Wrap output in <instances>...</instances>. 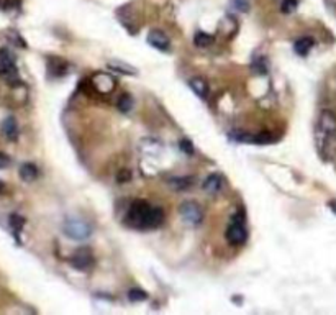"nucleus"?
I'll list each match as a JSON object with an SVG mask.
<instances>
[{
    "instance_id": "f8f14e48",
    "label": "nucleus",
    "mask_w": 336,
    "mask_h": 315,
    "mask_svg": "<svg viewBox=\"0 0 336 315\" xmlns=\"http://www.w3.org/2000/svg\"><path fill=\"white\" fill-rule=\"evenodd\" d=\"M314 45H315L314 38H309V36H305V38H298L295 43H293V49H295L297 54L307 56V54H309V51L314 48Z\"/></svg>"
},
{
    "instance_id": "412c9836",
    "label": "nucleus",
    "mask_w": 336,
    "mask_h": 315,
    "mask_svg": "<svg viewBox=\"0 0 336 315\" xmlns=\"http://www.w3.org/2000/svg\"><path fill=\"white\" fill-rule=\"evenodd\" d=\"M10 222H12V227L18 232V230L22 228V225H23V218H20L18 215H12V217H10Z\"/></svg>"
},
{
    "instance_id": "f03ea898",
    "label": "nucleus",
    "mask_w": 336,
    "mask_h": 315,
    "mask_svg": "<svg viewBox=\"0 0 336 315\" xmlns=\"http://www.w3.org/2000/svg\"><path fill=\"white\" fill-rule=\"evenodd\" d=\"M128 222L134 228H155L164 222V214L157 207L143 200H134L128 210Z\"/></svg>"
},
{
    "instance_id": "f257e3e1",
    "label": "nucleus",
    "mask_w": 336,
    "mask_h": 315,
    "mask_svg": "<svg viewBox=\"0 0 336 315\" xmlns=\"http://www.w3.org/2000/svg\"><path fill=\"white\" fill-rule=\"evenodd\" d=\"M316 145L325 158L336 154V115L331 110H323L316 128Z\"/></svg>"
},
{
    "instance_id": "1a4fd4ad",
    "label": "nucleus",
    "mask_w": 336,
    "mask_h": 315,
    "mask_svg": "<svg viewBox=\"0 0 336 315\" xmlns=\"http://www.w3.org/2000/svg\"><path fill=\"white\" fill-rule=\"evenodd\" d=\"M222 186H223V181L218 174H210L202 184L203 191L210 192V194H217V192L222 189Z\"/></svg>"
},
{
    "instance_id": "20e7f679",
    "label": "nucleus",
    "mask_w": 336,
    "mask_h": 315,
    "mask_svg": "<svg viewBox=\"0 0 336 315\" xmlns=\"http://www.w3.org/2000/svg\"><path fill=\"white\" fill-rule=\"evenodd\" d=\"M64 233L67 235L71 240H79V242H82V240H87L90 237L92 233V228L90 225L87 222H84V220H79V218H69L66 220V223H64Z\"/></svg>"
},
{
    "instance_id": "ddd939ff",
    "label": "nucleus",
    "mask_w": 336,
    "mask_h": 315,
    "mask_svg": "<svg viewBox=\"0 0 336 315\" xmlns=\"http://www.w3.org/2000/svg\"><path fill=\"white\" fill-rule=\"evenodd\" d=\"M20 177H22L23 181H26V182L35 181L36 177H38V168H36L35 164H31V163L22 164V168H20Z\"/></svg>"
},
{
    "instance_id": "9d476101",
    "label": "nucleus",
    "mask_w": 336,
    "mask_h": 315,
    "mask_svg": "<svg viewBox=\"0 0 336 315\" xmlns=\"http://www.w3.org/2000/svg\"><path fill=\"white\" fill-rule=\"evenodd\" d=\"M189 86H190V89H192V91L197 94L200 98H205V97L208 96V84H207V81H205V79H202V77H192L189 81Z\"/></svg>"
},
{
    "instance_id": "423d86ee",
    "label": "nucleus",
    "mask_w": 336,
    "mask_h": 315,
    "mask_svg": "<svg viewBox=\"0 0 336 315\" xmlns=\"http://www.w3.org/2000/svg\"><path fill=\"white\" fill-rule=\"evenodd\" d=\"M179 212L182 215V218L185 220L189 225H200L203 222V210L202 207L199 204H195V202H184L180 207H179Z\"/></svg>"
},
{
    "instance_id": "39448f33",
    "label": "nucleus",
    "mask_w": 336,
    "mask_h": 315,
    "mask_svg": "<svg viewBox=\"0 0 336 315\" xmlns=\"http://www.w3.org/2000/svg\"><path fill=\"white\" fill-rule=\"evenodd\" d=\"M246 240H248V232L245 228L243 218H235L226 230V242L231 246H241L246 243Z\"/></svg>"
},
{
    "instance_id": "9b49d317",
    "label": "nucleus",
    "mask_w": 336,
    "mask_h": 315,
    "mask_svg": "<svg viewBox=\"0 0 336 315\" xmlns=\"http://www.w3.org/2000/svg\"><path fill=\"white\" fill-rule=\"evenodd\" d=\"M2 131L8 140H12V142H15V140L18 138V125H17V121L13 117H8V119L3 120Z\"/></svg>"
},
{
    "instance_id": "0eeeda50",
    "label": "nucleus",
    "mask_w": 336,
    "mask_h": 315,
    "mask_svg": "<svg viewBox=\"0 0 336 315\" xmlns=\"http://www.w3.org/2000/svg\"><path fill=\"white\" fill-rule=\"evenodd\" d=\"M92 261L94 260H92V255L87 248H81V250H77L71 258V265L74 267H77V269H82V271L89 269V267L92 266Z\"/></svg>"
},
{
    "instance_id": "6ab92c4d",
    "label": "nucleus",
    "mask_w": 336,
    "mask_h": 315,
    "mask_svg": "<svg viewBox=\"0 0 336 315\" xmlns=\"http://www.w3.org/2000/svg\"><path fill=\"white\" fill-rule=\"evenodd\" d=\"M127 64H121V63H110V68L112 69H116V71H121L125 74H136V69L133 68H125Z\"/></svg>"
},
{
    "instance_id": "dca6fc26",
    "label": "nucleus",
    "mask_w": 336,
    "mask_h": 315,
    "mask_svg": "<svg viewBox=\"0 0 336 315\" xmlns=\"http://www.w3.org/2000/svg\"><path fill=\"white\" fill-rule=\"evenodd\" d=\"M192 184V179L190 177H177V179L171 181V186L176 187V189H187Z\"/></svg>"
},
{
    "instance_id": "a211bd4d",
    "label": "nucleus",
    "mask_w": 336,
    "mask_h": 315,
    "mask_svg": "<svg viewBox=\"0 0 336 315\" xmlns=\"http://www.w3.org/2000/svg\"><path fill=\"white\" fill-rule=\"evenodd\" d=\"M128 297L130 300H134V302H138V300H144L148 297L146 292H143V291H139V289H132L128 292Z\"/></svg>"
},
{
    "instance_id": "6e6552de",
    "label": "nucleus",
    "mask_w": 336,
    "mask_h": 315,
    "mask_svg": "<svg viewBox=\"0 0 336 315\" xmlns=\"http://www.w3.org/2000/svg\"><path fill=\"white\" fill-rule=\"evenodd\" d=\"M148 43L153 48L159 49V51H167L169 49V38L162 33L161 30H151L148 35Z\"/></svg>"
},
{
    "instance_id": "aec40b11",
    "label": "nucleus",
    "mask_w": 336,
    "mask_h": 315,
    "mask_svg": "<svg viewBox=\"0 0 336 315\" xmlns=\"http://www.w3.org/2000/svg\"><path fill=\"white\" fill-rule=\"evenodd\" d=\"M179 146H180V149H184V151H185V153H189V154H192V153H194L192 143H190V142H189V140H180Z\"/></svg>"
},
{
    "instance_id": "2eb2a0df",
    "label": "nucleus",
    "mask_w": 336,
    "mask_h": 315,
    "mask_svg": "<svg viewBox=\"0 0 336 315\" xmlns=\"http://www.w3.org/2000/svg\"><path fill=\"white\" fill-rule=\"evenodd\" d=\"M132 105H133V100H132V97H130L128 94H123V96L118 98V109L121 112H130Z\"/></svg>"
},
{
    "instance_id": "393cba45",
    "label": "nucleus",
    "mask_w": 336,
    "mask_h": 315,
    "mask_svg": "<svg viewBox=\"0 0 336 315\" xmlns=\"http://www.w3.org/2000/svg\"><path fill=\"white\" fill-rule=\"evenodd\" d=\"M0 191H3V182L0 181Z\"/></svg>"
},
{
    "instance_id": "f3484780",
    "label": "nucleus",
    "mask_w": 336,
    "mask_h": 315,
    "mask_svg": "<svg viewBox=\"0 0 336 315\" xmlns=\"http://www.w3.org/2000/svg\"><path fill=\"white\" fill-rule=\"evenodd\" d=\"M297 5H298L297 0H282L281 10H282V13H286V15H291V13L295 12Z\"/></svg>"
},
{
    "instance_id": "5701e85b",
    "label": "nucleus",
    "mask_w": 336,
    "mask_h": 315,
    "mask_svg": "<svg viewBox=\"0 0 336 315\" xmlns=\"http://www.w3.org/2000/svg\"><path fill=\"white\" fill-rule=\"evenodd\" d=\"M130 179H132V172L127 171V169L120 171V174H118V181L120 182H125V181H130Z\"/></svg>"
},
{
    "instance_id": "7ed1b4c3",
    "label": "nucleus",
    "mask_w": 336,
    "mask_h": 315,
    "mask_svg": "<svg viewBox=\"0 0 336 315\" xmlns=\"http://www.w3.org/2000/svg\"><path fill=\"white\" fill-rule=\"evenodd\" d=\"M0 77H3L7 82L17 84L18 82V73L15 68V58L7 48L0 49Z\"/></svg>"
},
{
    "instance_id": "b1692460",
    "label": "nucleus",
    "mask_w": 336,
    "mask_h": 315,
    "mask_svg": "<svg viewBox=\"0 0 336 315\" xmlns=\"http://www.w3.org/2000/svg\"><path fill=\"white\" fill-rule=\"evenodd\" d=\"M235 5L240 7L243 12L248 10V2H246V0H235Z\"/></svg>"
},
{
    "instance_id": "4be33fe9",
    "label": "nucleus",
    "mask_w": 336,
    "mask_h": 315,
    "mask_svg": "<svg viewBox=\"0 0 336 315\" xmlns=\"http://www.w3.org/2000/svg\"><path fill=\"white\" fill-rule=\"evenodd\" d=\"M8 166H10V158H8L5 153H0V169L8 168Z\"/></svg>"
},
{
    "instance_id": "4468645a",
    "label": "nucleus",
    "mask_w": 336,
    "mask_h": 315,
    "mask_svg": "<svg viewBox=\"0 0 336 315\" xmlns=\"http://www.w3.org/2000/svg\"><path fill=\"white\" fill-rule=\"evenodd\" d=\"M195 45L200 46V48H205V46H208V45H212V41L213 38L210 35H207V33H197L195 35Z\"/></svg>"
}]
</instances>
